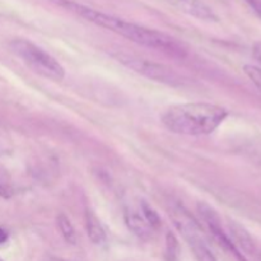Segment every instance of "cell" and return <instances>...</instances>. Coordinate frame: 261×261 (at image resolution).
<instances>
[{"mask_svg": "<svg viewBox=\"0 0 261 261\" xmlns=\"http://www.w3.org/2000/svg\"><path fill=\"white\" fill-rule=\"evenodd\" d=\"M54 4L74 13L78 17L98 25V27L109 30L111 32L117 33L138 45L145 46V47L162 50L175 56H184L185 50L180 46V43L175 38L170 37L166 33L160 31L152 30V28L143 27L137 23L127 22L122 18L115 17V15L107 14V13L99 12V10L89 8L81 3L73 2V0H50Z\"/></svg>", "mask_w": 261, "mask_h": 261, "instance_id": "6da1fadb", "label": "cell"}, {"mask_svg": "<svg viewBox=\"0 0 261 261\" xmlns=\"http://www.w3.org/2000/svg\"><path fill=\"white\" fill-rule=\"evenodd\" d=\"M227 116L228 111L218 105L191 102L168 107L161 121L175 134L208 135L218 129Z\"/></svg>", "mask_w": 261, "mask_h": 261, "instance_id": "7a4b0ae2", "label": "cell"}, {"mask_svg": "<svg viewBox=\"0 0 261 261\" xmlns=\"http://www.w3.org/2000/svg\"><path fill=\"white\" fill-rule=\"evenodd\" d=\"M13 53L23 60L25 65L30 66L36 74L51 81L60 82L65 76L63 65L54 56L46 53L37 45L27 40H14L10 42Z\"/></svg>", "mask_w": 261, "mask_h": 261, "instance_id": "3957f363", "label": "cell"}, {"mask_svg": "<svg viewBox=\"0 0 261 261\" xmlns=\"http://www.w3.org/2000/svg\"><path fill=\"white\" fill-rule=\"evenodd\" d=\"M173 224L180 232L181 236L188 242L189 247L193 251L198 261H217L212 250L209 249L205 239L203 236L200 226L193 216H190L184 206H175L170 213Z\"/></svg>", "mask_w": 261, "mask_h": 261, "instance_id": "277c9868", "label": "cell"}, {"mask_svg": "<svg viewBox=\"0 0 261 261\" xmlns=\"http://www.w3.org/2000/svg\"><path fill=\"white\" fill-rule=\"evenodd\" d=\"M116 59L120 63L124 64L125 66L132 69L133 71L148 79L168 84V86H181V84H184L182 78L176 71H173L172 69L163 65V64L145 60V59L137 58V56L133 55H125V54L116 55Z\"/></svg>", "mask_w": 261, "mask_h": 261, "instance_id": "5b68a950", "label": "cell"}, {"mask_svg": "<svg viewBox=\"0 0 261 261\" xmlns=\"http://www.w3.org/2000/svg\"><path fill=\"white\" fill-rule=\"evenodd\" d=\"M198 212L199 214H200L201 219L204 221V223L206 224V227H208L209 231H211V233L213 234L214 240L218 242L219 246H221L222 249H224V251H227L228 254H231L232 256L236 257V260L246 261L244 255L241 254V251H240L236 247V245L233 244L231 237L224 232L223 227H222L221 218H219V216L217 214V212L206 203H199Z\"/></svg>", "mask_w": 261, "mask_h": 261, "instance_id": "8992f818", "label": "cell"}, {"mask_svg": "<svg viewBox=\"0 0 261 261\" xmlns=\"http://www.w3.org/2000/svg\"><path fill=\"white\" fill-rule=\"evenodd\" d=\"M171 3H173L184 13L200 20L216 22L218 19L216 13L203 0H171Z\"/></svg>", "mask_w": 261, "mask_h": 261, "instance_id": "52a82bcc", "label": "cell"}, {"mask_svg": "<svg viewBox=\"0 0 261 261\" xmlns=\"http://www.w3.org/2000/svg\"><path fill=\"white\" fill-rule=\"evenodd\" d=\"M229 233H231L229 237L240 251H244L249 255H255L256 246H255L254 240L241 224H239L237 222H229Z\"/></svg>", "mask_w": 261, "mask_h": 261, "instance_id": "ba28073f", "label": "cell"}, {"mask_svg": "<svg viewBox=\"0 0 261 261\" xmlns=\"http://www.w3.org/2000/svg\"><path fill=\"white\" fill-rule=\"evenodd\" d=\"M125 222H126V226L138 239L145 240L149 239L152 236V231L149 224L145 222L144 217L142 216V213L137 211H126L125 213Z\"/></svg>", "mask_w": 261, "mask_h": 261, "instance_id": "9c48e42d", "label": "cell"}, {"mask_svg": "<svg viewBox=\"0 0 261 261\" xmlns=\"http://www.w3.org/2000/svg\"><path fill=\"white\" fill-rule=\"evenodd\" d=\"M84 221H86V229L88 239L94 245H98V246L99 245H103L106 242V232H105L99 219L97 218V216L91 209H86Z\"/></svg>", "mask_w": 261, "mask_h": 261, "instance_id": "30bf717a", "label": "cell"}, {"mask_svg": "<svg viewBox=\"0 0 261 261\" xmlns=\"http://www.w3.org/2000/svg\"><path fill=\"white\" fill-rule=\"evenodd\" d=\"M56 224H58V228L60 231L61 236L65 240L68 244L75 245L76 244V233L75 229H74L73 224H71L70 219L65 216L64 213H60L56 217Z\"/></svg>", "mask_w": 261, "mask_h": 261, "instance_id": "8fae6325", "label": "cell"}, {"mask_svg": "<svg viewBox=\"0 0 261 261\" xmlns=\"http://www.w3.org/2000/svg\"><path fill=\"white\" fill-rule=\"evenodd\" d=\"M140 213H142V216L144 217L145 222L149 224V227L153 229V231L160 228L161 227L160 216H158L157 212H155L154 209L149 205V204H147L145 201H143L142 205H140Z\"/></svg>", "mask_w": 261, "mask_h": 261, "instance_id": "7c38bea8", "label": "cell"}, {"mask_svg": "<svg viewBox=\"0 0 261 261\" xmlns=\"http://www.w3.org/2000/svg\"><path fill=\"white\" fill-rule=\"evenodd\" d=\"M178 256V241L172 232L166 234V259L168 261H176Z\"/></svg>", "mask_w": 261, "mask_h": 261, "instance_id": "4fadbf2b", "label": "cell"}, {"mask_svg": "<svg viewBox=\"0 0 261 261\" xmlns=\"http://www.w3.org/2000/svg\"><path fill=\"white\" fill-rule=\"evenodd\" d=\"M244 71L249 76L250 81L261 91V68L255 65H245Z\"/></svg>", "mask_w": 261, "mask_h": 261, "instance_id": "5bb4252c", "label": "cell"}, {"mask_svg": "<svg viewBox=\"0 0 261 261\" xmlns=\"http://www.w3.org/2000/svg\"><path fill=\"white\" fill-rule=\"evenodd\" d=\"M249 3L250 7L254 9V12L256 13L259 17H261V0H246Z\"/></svg>", "mask_w": 261, "mask_h": 261, "instance_id": "9a60e30c", "label": "cell"}, {"mask_svg": "<svg viewBox=\"0 0 261 261\" xmlns=\"http://www.w3.org/2000/svg\"><path fill=\"white\" fill-rule=\"evenodd\" d=\"M252 55H254V58L256 59L257 63L261 65V42L255 43L254 47H252Z\"/></svg>", "mask_w": 261, "mask_h": 261, "instance_id": "2e32d148", "label": "cell"}, {"mask_svg": "<svg viewBox=\"0 0 261 261\" xmlns=\"http://www.w3.org/2000/svg\"><path fill=\"white\" fill-rule=\"evenodd\" d=\"M12 195H13L12 189L8 188V186H5V185H2V184H0V196H2V198L8 199V198H10V196H12Z\"/></svg>", "mask_w": 261, "mask_h": 261, "instance_id": "e0dca14e", "label": "cell"}, {"mask_svg": "<svg viewBox=\"0 0 261 261\" xmlns=\"http://www.w3.org/2000/svg\"><path fill=\"white\" fill-rule=\"evenodd\" d=\"M8 239H9V234H8V232L5 231L3 227H0V245H4L5 242L8 241Z\"/></svg>", "mask_w": 261, "mask_h": 261, "instance_id": "ac0fdd59", "label": "cell"}, {"mask_svg": "<svg viewBox=\"0 0 261 261\" xmlns=\"http://www.w3.org/2000/svg\"><path fill=\"white\" fill-rule=\"evenodd\" d=\"M48 261H68V260H64V259H58V257H51Z\"/></svg>", "mask_w": 261, "mask_h": 261, "instance_id": "d6986e66", "label": "cell"}, {"mask_svg": "<svg viewBox=\"0 0 261 261\" xmlns=\"http://www.w3.org/2000/svg\"><path fill=\"white\" fill-rule=\"evenodd\" d=\"M0 261H3V260H2V259H0Z\"/></svg>", "mask_w": 261, "mask_h": 261, "instance_id": "ffe728a7", "label": "cell"}]
</instances>
